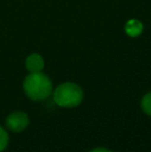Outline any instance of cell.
Segmentation results:
<instances>
[{"label":"cell","instance_id":"7","mask_svg":"<svg viewBox=\"0 0 151 152\" xmlns=\"http://www.w3.org/2000/svg\"><path fill=\"white\" fill-rule=\"evenodd\" d=\"M8 144V134L5 129L0 126V152H2L7 147Z\"/></svg>","mask_w":151,"mask_h":152},{"label":"cell","instance_id":"4","mask_svg":"<svg viewBox=\"0 0 151 152\" xmlns=\"http://www.w3.org/2000/svg\"><path fill=\"white\" fill-rule=\"evenodd\" d=\"M44 66V59L38 54H32L26 59V67L30 72H40Z\"/></svg>","mask_w":151,"mask_h":152},{"label":"cell","instance_id":"2","mask_svg":"<svg viewBox=\"0 0 151 152\" xmlns=\"http://www.w3.org/2000/svg\"><path fill=\"white\" fill-rule=\"evenodd\" d=\"M83 91L75 83H64L58 86L54 91V102L64 108H74L81 104Z\"/></svg>","mask_w":151,"mask_h":152},{"label":"cell","instance_id":"8","mask_svg":"<svg viewBox=\"0 0 151 152\" xmlns=\"http://www.w3.org/2000/svg\"><path fill=\"white\" fill-rule=\"evenodd\" d=\"M90 152H112V151L108 150V149H106V148H96V149L91 150Z\"/></svg>","mask_w":151,"mask_h":152},{"label":"cell","instance_id":"5","mask_svg":"<svg viewBox=\"0 0 151 152\" xmlns=\"http://www.w3.org/2000/svg\"><path fill=\"white\" fill-rule=\"evenodd\" d=\"M143 29H144L143 24L140 21L135 20V19L129 20L125 24V32L131 37H137V36H139L143 32Z\"/></svg>","mask_w":151,"mask_h":152},{"label":"cell","instance_id":"3","mask_svg":"<svg viewBox=\"0 0 151 152\" xmlns=\"http://www.w3.org/2000/svg\"><path fill=\"white\" fill-rule=\"evenodd\" d=\"M6 126L15 132H21L29 125V117L24 112H14L6 118Z\"/></svg>","mask_w":151,"mask_h":152},{"label":"cell","instance_id":"1","mask_svg":"<svg viewBox=\"0 0 151 152\" xmlns=\"http://www.w3.org/2000/svg\"><path fill=\"white\" fill-rule=\"evenodd\" d=\"M26 95L32 100H44L52 93L51 80L42 72H31L23 83Z\"/></svg>","mask_w":151,"mask_h":152},{"label":"cell","instance_id":"6","mask_svg":"<svg viewBox=\"0 0 151 152\" xmlns=\"http://www.w3.org/2000/svg\"><path fill=\"white\" fill-rule=\"evenodd\" d=\"M141 106L143 111L146 113L147 115L151 116V92L147 93L145 96L143 97L141 102Z\"/></svg>","mask_w":151,"mask_h":152}]
</instances>
